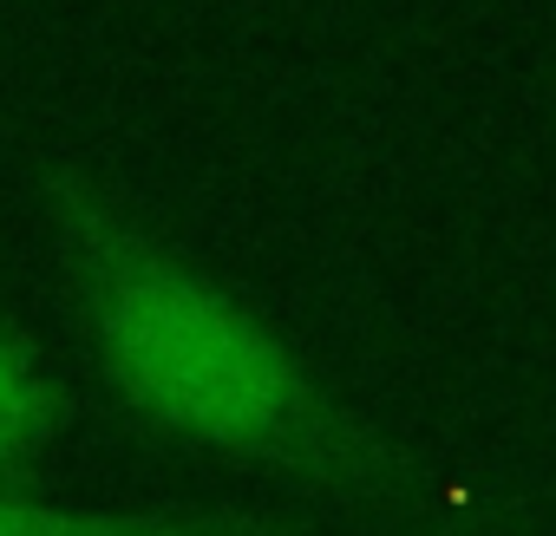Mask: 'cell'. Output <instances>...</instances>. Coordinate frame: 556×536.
I'll list each match as a JSON object with an SVG mask.
<instances>
[{"label":"cell","mask_w":556,"mask_h":536,"mask_svg":"<svg viewBox=\"0 0 556 536\" xmlns=\"http://www.w3.org/2000/svg\"><path fill=\"white\" fill-rule=\"evenodd\" d=\"M0 536H308L268 510H86L0 490Z\"/></svg>","instance_id":"cell-3"},{"label":"cell","mask_w":556,"mask_h":536,"mask_svg":"<svg viewBox=\"0 0 556 536\" xmlns=\"http://www.w3.org/2000/svg\"><path fill=\"white\" fill-rule=\"evenodd\" d=\"M40 222L86 360L144 438L361 510H432L445 497L419 451L341 399L282 328L105 170L53 151L40 164Z\"/></svg>","instance_id":"cell-1"},{"label":"cell","mask_w":556,"mask_h":536,"mask_svg":"<svg viewBox=\"0 0 556 536\" xmlns=\"http://www.w3.org/2000/svg\"><path fill=\"white\" fill-rule=\"evenodd\" d=\"M393 536H445L439 523H406V529H393Z\"/></svg>","instance_id":"cell-4"},{"label":"cell","mask_w":556,"mask_h":536,"mask_svg":"<svg viewBox=\"0 0 556 536\" xmlns=\"http://www.w3.org/2000/svg\"><path fill=\"white\" fill-rule=\"evenodd\" d=\"M73 386L60 380L47 341L0 315V490H34L60 438L73 432Z\"/></svg>","instance_id":"cell-2"}]
</instances>
